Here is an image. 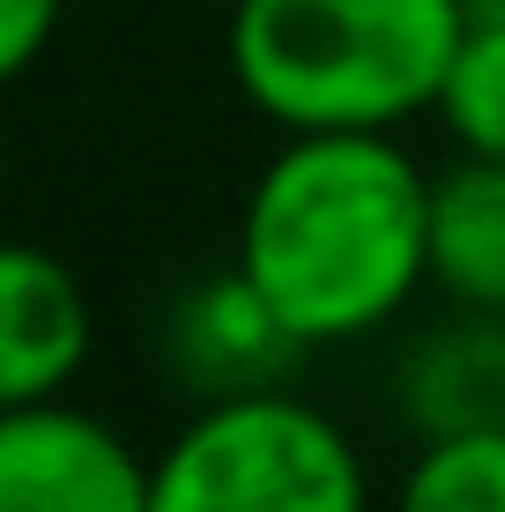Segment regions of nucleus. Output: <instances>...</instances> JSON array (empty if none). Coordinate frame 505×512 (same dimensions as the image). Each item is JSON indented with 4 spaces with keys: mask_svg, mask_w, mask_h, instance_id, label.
Wrapping results in <instances>:
<instances>
[{
    "mask_svg": "<svg viewBox=\"0 0 505 512\" xmlns=\"http://www.w3.org/2000/svg\"><path fill=\"white\" fill-rule=\"evenodd\" d=\"M238 268L305 349L402 320L431 282V179L379 127L283 134L238 208Z\"/></svg>",
    "mask_w": 505,
    "mask_h": 512,
    "instance_id": "1",
    "label": "nucleus"
},
{
    "mask_svg": "<svg viewBox=\"0 0 505 512\" xmlns=\"http://www.w3.org/2000/svg\"><path fill=\"white\" fill-rule=\"evenodd\" d=\"M468 38V0H238L231 82L283 134H350L431 112Z\"/></svg>",
    "mask_w": 505,
    "mask_h": 512,
    "instance_id": "2",
    "label": "nucleus"
},
{
    "mask_svg": "<svg viewBox=\"0 0 505 512\" xmlns=\"http://www.w3.org/2000/svg\"><path fill=\"white\" fill-rule=\"evenodd\" d=\"M149 512H372V483L335 416L268 386L179 423L156 453Z\"/></svg>",
    "mask_w": 505,
    "mask_h": 512,
    "instance_id": "3",
    "label": "nucleus"
},
{
    "mask_svg": "<svg viewBox=\"0 0 505 512\" xmlns=\"http://www.w3.org/2000/svg\"><path fill=\"white\" fill-rule=\"evenodd\" d=\"M149 475L156 461L60 394L0 416V512H149Z\"/></svg>",
    "mask_w": 505,
    "mask_h": 512,
    "instance_id": "4",
    "label": "nucleus"
},
{
    "mask_svg": "<svg viewBox=\"0 0 505 512\" xmlns=\"http://www.w3.org/2000/svg\"><path fill=\"white\" fill-rule=\"evenodd\" d=\"M305 357V342L283 327V312L246 282V268H223L171 297L164 312V372L194 401H238L283 386V372Z\"/></svg>",
    "mask_w": 505,
    "mask_h": 512,
    "instance_id": "5",
    "label": "nucleus"
},
{
    "mask_svg": "<svg viewBox=\"0 0 505 512\" xmlns=\"http://www.w3.org/2000/svg\"><path fill=\"white\" fill-rule=\"evenodd\" d=\"M90 297L45 245H8L0 260V401H52L90 364Z\"/></svg>",
    "mask_w": 505,
    "mask_h": 512,
    "instance_id": "6",
    "label": "nucleus"
},
{
    "mask_svg": "<svg viewBox=\"0 0 505 512\" xmlns=\"http://www.w3.org/2000/svg\"><path fill=\"white\" fill-rule=\"evenodd\" d=\"M394 409L416 446L505 431V312H468L454 327H431L394 372Z\"/></svg>",
    "mask_w": 505,
    "mask_h": 512,
    "instance_id": "7",
    "label": "nucleus"
},
{
    "mask_svg": "<svg viewBox=\"0 0 505 512\" xmlns=\"http://www.w3.org/2000/svg\"><path fill=\"white\" fill-rule=\"evenodd\" d=\"M431 282L468 312H505V164L461 156L431 179Z\"/></svg>",
    "mask_w": 505,
    "mask_h": 512,
    "instance_id": "8",
    "label": "nucleus"
},
{
    "mask_svg": "<svg viewBox=\"0 0 505 512\" xmlns=\"http://www.w3.org/2000/svg\"><path fill=\"white\" fill-rule=\"evenodd\" d=\"M394 512H505V431L416 446L394 483Z\"/></svg>",
    "mask_w": 505,
    "mask_h": 512,
    "instance_id": "9",
    "label": "nucleus"
},
{
    "mask_svg": "<svg viewBox=\"0 0 505 512\" xmlns=\"http://www.w3.org/2000/svg\"><path fill=\"white\" fill-rule=\"evenodd\" d=\"M431 112L446 119L461 156H498L505 164V23H468Z\"/></svg>",
    "mask_w": 505,
    "mask_h": 512,
    "instance_id": "10",
    "label": "nucleus"
},
{
    "mask_svg": "<svg viewBox=\"0 0 505 512\" xmlns=\"http://www.w3.org/2000/svg\"><path fill=\"white\" fill-rule=\"evenodd\" d=\"M60 30V0H0V67L8 75H30L38 52Z\"/></svg>",
    "mask_w": 505,
    "mask_h": 512,
    "instance_id": "11",
    "label": "nucleus"
},
{
    "mask_svg": "<svg viewBox=\"0 0 505 512\" xmlns=\"http://www.w3.org/2000/svg\"><path fill=\"white\" fill-rule=\"evenodd\" d=\"M468 23H505V0H468Z\"/></svg>",
    "mask_w": 505,
    "mask_h": 512,
    "instance_id": "12",
    "label": "nucleus"
}]
</instances>
